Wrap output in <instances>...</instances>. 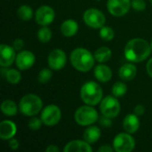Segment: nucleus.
<instances>
[{"label":"nucleus","mask_w":152,"mask_h":152,"mask_svg":"<svg viewBox=\"0 0 152 152\" xmlns=\"http://www.w3.org/2000/svg\"><path fill=\"white\" fill-rule=\"evenodd\" d=\"M151 53L150 44L142 38H133L125 47V56L131 62H141L146 60Z\"/></svg>","instance_id":"f257e3e1"},{"label":"nucleus","mask_w":152,"mask_h":152,"mask_svg":"<svg viewBox=\"0 0 152 152\" xmlns=\"http://www.w3.org/2000/svg\"><path fill=\"white\" fill-rule=\"evenodd\" d=\"M94 56H93L91 52L86 48H76L70 54V62L72 66L81 72L91 70L94 65Z\"/></svg>","instance_id":"f03ea898"},{"label":"nucleus","mask_w":152,"mask_h":152,"mask_svg":"<svg viewBox=\"0 0 152 152\" xmlns=\"http://www.w3.org/2000/svg\"><path fill=\"white\" fill-rule=\"evenodd\" d=\"M102 89L99 84L94 81H88L85 83L80 90V96L82 101L88 105H97L102 98Z\"/></svg>","instance_id":"7ed1b4c3"},{"label":"nucleus","mask_w":152,"mask_h":152,"mask_svg":"<svg viewBox=\"0 0 152 152\" xmlns=\"http://www.w3.org/2000/svg\"><path fill=\"white\" fill-rule=\"evenodd\" d=\"M43 102L39 96L34 94H28L24 95L19 103V110L20 111L28 117H33L39 113L42 110Z\"/></svg>","instance_id":"20e7f679"},{"label":"nucleus","mask_w":152,"mask_h":152,"mask_svg":"<svg viewBox=\"0 0 152 152\" xmlns=\"http://www.w3.org/2000/svg\"><path fill=\"white\" fill-rule=\"evenodd\" d=\"M97 120H99L98 112L92 105L81 106L75 112V121L79 126H91Z\"/></svg>","instance_id":"39448f33"},{"label":"nucleus","mask_w":152,"mask_h":152,"mask_svg":"<svg viewBox=\"0 0 152 152\" xmlns=\"http://www.w3.org/2000/svg\"><path fill=\"white\" fill-rule=\"evenodd\" d=\"M100 110L102 115L115 118L120 112V103L114 95H108L101 101Z\"/></svg>","instance_id":"423d86ee"},{"label":"nucleus","mask_w":152,"mask_h":152,"mask_svg":"<svg viewBox=\"0 0 152 152\" xmlns=\"http://www.w3.org/2000/svg\"><path fill=\"white\" fill-rule=\"evenodd\" d=\"M83 20L88 27L93 28H101L106 22L105 15L96 8L87 9L83 14Z\"/></svg>","instance_id":"0eeeda50"},{"label":"nucleus","mask_w":152,"mask_h":152,"mask_svg":"<svg viewBox=\"0 0 152 152\" xmlns=\"http://www.w3.org/2000/svg\"><path fill=\"white\" fill-rule=\"evenodd\" d=\"M135 147V141L131 134L120 133L113 140V148L117 152H131Z\"/></svg>","instance_id":"6e6552de"},{"label":"nucleus","mask_w":152,"mask_h":152,"mask_svg":"<svg viewBox=\"0 0 152 152\" xmlns=\"http://www.w3.org/2000/svg\"><path fill=\"white\" fill-rule=\"evenodd\" d=\"M61 118V111L60 108L54 104H51L46 106L42 113H41V119L43 124L47 126H53L57 125Z\"/></svg>","instance_id":"1a4fd4ad"},{"label":"nucleus","mask_w":152,"mask_h":152,"mask_svg":"<svg viewBox=\"0 0 152 152\" xmlns=\"http://www.w3.org/2000/svg\"><path fill=\"white\" fill-rule=\"evenodd\" d=\"M131 7V0H108L107 8L110 14L121 17L126 14Z\"/></svg>","instance_id":"9d476101"},{"label":"nucleus","mask_w":152,"mask_h":152,"mask_svg":"<svg viewBox=\"0 0 152 152\" xmlns=\"http://www.w3.org/2000/svg\"><path fill=\"white\" fill-rule=\"evenodd\" d=\"M67 61V56L61 49H53L48 55L47 62L50 69L53 70H60L64 68Z\"/></svg>","instance_id":"9b49d317"},{"label":"nucleus","mask_w":152,"mask_h":152,"mask_svg":"<svg viewBox=\"0 0 152 152\" xmlns=\"http://www.w3.org/2000/svg\"><path fill=\"white\" fill-rule=\"evenodd\" d=\"M55 17L54 10L48 5H42L40 6L35 15V20L37 24L40 26H48L51 24Z\"/></svg>","instance_id":"f8f14e48"},{"label":"nucleus","mask_w":152,"mask_h":152,"mask_svg":"<svg viewBox=\"0 0 152 152\" xmlns=\"http://www.w3.org/2000/svg\"><path fill=\"white\" fill-rule=\"evenodd\" d=\"M35 61H36V58H35L34 53L30 51L24 50V51L20 52L16 55L15 62L19 69L27 70L34 65Z\"/></svg>","instance_id":"ddd939ff"},{"label":"nucleus","mask_w":152,"mask_h":152,"mask_svg":"<svg viewBox=\"0 0 152 152\" xmlns=\"http://www.w3.org/2000/svg\"><path fill=\"white\" fill-rule=\"evenodd\" d=\"M0 65L2 67H10L12 65L14 61L16 60L15 49L13 46L7 45L5 44H2L0 45Z\"/></svg>","instance_id":"4468645a"},{"label":"nucleus","mask_w":152,"mask_h":152,"mask_svg":"<svg viewBox=\"0 0 152 152\" xmlns=\"http://www.w3.org/2000/svg\"><path fill=\"white\" fill-rule=\"evenodd\" d=\"M17 132L16 125L11 120H4L0 123V138L4 141L12 139Z\"/></svg>","instance_id":"2eb2a0df"},{"label":"nucleus","mask_w":152,"mask_h":152,"mask_svg":"<svg viewBox=\"0 0 152 152\" xmlns=\"http://www.w3.org/2000/svg\"><path fill=\"white\" fill-rule=\"evenodd\" d=\"M63 151L65 152H91L93 151V149L90 146V143H88L85 140H75L67 143Z\"/></svg>","instance_id":"dca6fc26"},{"label":"nucleus","mask_w":152,"mask_h":152,"mask_svg":"<svg viewBox=\"0 0 152 152\" xmlns=\"http://www.w3.org/2000/svg\"><path fill=\"white\" fill-rule=\"evenodd\" d=\"M123 126L126 133L128 134H134L138 131L140 127V120L138 116L134 114H128L126 116L123 121Z\"/></svg>","instance_id":"f3484780"},{"label":"nucleus","mask_w":152,"mask_h":152,"mask_svg":"<svg viewBox=\"0 0 152 152\" xmlns=\"http://www.w3.org/2000/svg\"><path fill=\"white\" fill-rule=\"evenodd\" d=\"M94 73L95 78L102 83H107L112 77V70L110 69V67L104 64L97 65L94 68Z\"/></svg>","instance_id":"a211bd4d"},{"label":"nucleus","mask_w":152,"mask_h":152,"mask_svg":"<svg viewBox=\"0 0 152 152\" xmlns=\"http://www.w3.org/2000/svg\"><path fill=\"white\" fill-rule=\"evenodd\" d=\"M137 73V69L133 63H126L122 65L118 70V76L123 81L133 80Z\"/></svg>","instance_id":"6ab92c4d"},{"label":"nucleus","mask_w":152,"mask_h":152,"mask_svg":"<svg viewBox=\"0 0 152 152\" xmlns=\"http://www.w3.org/2000/svg\"><path fill=\"white\" fill-rule=\"evenodd\" d=\"M77 30H78V24L74 20L69 19V20H64L61 23V31L64 37H73L74 35L77 34Z\"/></svg>","instance_id":"aec40b11"},{"label":"nucleus","mask_w":152,"mask_h":152,"mask_svg":"<svg viewBox=\"0 0 152 152\" xmlns=\"http://www.w3.org/2000/svg\"><path fill=\"white\" fill-rule=\"evenodd\" d=\"M101 137V130L98 126H90L88 128L86 129L83 134V138L88 143H94L96 142Z\"/></svg>","instance_id":"412c9836"},{"label":"nucleus","mask_w":152,"mask_h":152,"mask_svg":"<svg viewBox=\"0 0 152 152\" xmlns=\"http://www.w3.org/2000/svg\"><path fill=\"white\" fill-rule=\"evenodd\" d=\"M94 56L96 61H98L100 63H104L110 60V58L112 56V53L109 47L102 46L94 52Z\"/></svg>","instance_id":"4be33fe9"},{"label":"nucleus","mask_w":152,"mask_h":152,"mask_svg":"<svg viewBox=\"0 0 152 152\" xmlns=\"http://www.w3.org/2000/svg\"><path fill=\"white\" fill-rule=\"evenodd\" d=\"M1 110L5 116H14L17 114L18 108L15 102L12 100H4L1 104Z\"/></svg>","instance_id":"5701e85b"},{"label":"nucleus","mask_w":152,"mask_h":152,"mask_svg":"<svg viewBox=\"0 0 152 152\" xmlns=\"http://www.w3.org/2000/svg\"><path fill=\"white\" fill-rule=\"evenodd\" d=\"M126 92H127V86L124 82L118 81L112 86V89H111L112 95H114L117 98L123 97L126 94Z\"/></svg>","instance_id":"b1692460"},{"label":"nucleus","mask_w":152,"mask_h":152,"mask_svg":"<svg viewBox=\"0 0 152 152\" xmlns=\"http://www.w3.org/2000/svg\"><path fill=\"white\" fill-rule=\"evenodd\" d=\"M18 17L22 20H29L33 17V10L30 6L23 4L20 5L17 10Z\"/></svg>","instance_id":"393cba45"},{"label":"nucleus","mask_w":152,"mask_h":152,"mask_svg":"<svg viewBox=\"0 0 152 152\" xmlns=\"http://www.w3.org/2000/svg\"><path fill=\"white\" fill-rule=\"evenodd\" d=\"M4 77H5V79L7 80L8 83L12 84V85H16L20 81L21 75H20V71H18L17 69H8L6 73H5Z\"/></svg>","instance_id":"a878e982"},{"label":"nucleus","mask_w":152,"mask_h":152,"mask_svg":"<svg viewBox=\"0 0 152 152\" xmlns=\"http://www.w3.org/2000/svg\"><path fill=\"white\" fill-rule=\"evenodd\" d=\"M37 38L42 43H47L52 38V30L47 26H43L37 32Z\"/></svg>","instance_id":"bb28decb"},{"label":"nucleus","mask_w":152,"mask_h":152,"mask_svg":"<svg viewBox=\"0 0 152 152\" xmlns=\"http://www.w3.org/2000/svg\"><path fill=\"white\" fill-rule=\"evenodd\" d=\"M115 32L114 30L108 26H103L100 29V37L104 41H110L114 38Z\"/></svg>","instance_id":"cd10ccee"},{"label":"nucleus","mask_w":152,"mask_h":152,"mask_svg":"<svg viewBox=\"0 0 152 152\" xmlns=\"http://www.w3.org/2000/svg\"><path fill=\"white\" fill-rule=\"evenodd\" d=\"M50 69H43L40 70V72L37 75V80L40 84H45L53 77V72Z\"/></svg>","instance_id":"c85d7f7f"},{"label":"nucleus","mask_w":152,"mask_h":152,"mask_svg":"<svg viewBox=\"0 0 152 152\" xmlns=\"http://www.w3.org/2000/svg\"><path fill=\"white\" fill-rule=\"evenodd\" d=\"M43 124V121L41 118H38L37 117H33L28 120V126L32 130V131H37L38 130Z\"/></svg>","instance_id":"c756f323"},{"label":"nucleus","mask_w":152,"mask_h":152,"mask_svg":"<svg viewBox=\"0 0 152 152\" xmlns=\"http://www.w3.org/2000/svg\"><path fill=\"white\" fill-rule=\"evenodd\" d=\"M131 6L137 12H142L146 9V3L144 0H131Z\"/></svg>","instance_id":"7c9ffc66"},{"label":"nucleus","mask_w":152,"mask_h":152,"mask_svg":"<svg viewBox=\"0 0 152 152\" xmlns=\"http://www.w3.org/2000/svg\"><path fill=\"white\" fill-rule=\"evenodd\" d=\"M99 122L100 125L103 127H110L112 125V121L110 118H108L104 115H102L100 118H99Z\"/></svg>","instance_id":"2f4dec72"},{"label":"nucleus","mask_w":152,"mask_h":152,"mask_svg":"<svg viewBox=\"0 0 152 152\" xmlns=\"http://www.w3.org/2000/svg\"><path fill=\"white\" fill-rule=\"evenodd\" d=\"M12 46L15 50L19 51L24 46V41L21 38H17L12 42Z\"/></svg>","instance_id":"473e14b6"},{"label":"nucleus","mask_w":152,"mask_h":152,"mask_svg":"<svg viewBox=\"0 0 152 152\" xmlns=\"http://www.w3.org/2000/svg\"><path fill=\"white\" fill-rule=\"evenodd\" d=\"M145 112V108L142 104H138L134 107V113L137 116H142Z\"/></svg>","instance_id":"72a5a7b5"},{"label":"nucleus","mask_w":152,"mask_h":152,"mask_svg":"<svg viewBox=\"0 0 152 152\" xmlns=\"http://www.w3.org/2000/svg\"><path fill=\"white\" fill-rule=\"evenodd\" d=\"M9 146L12 150L15 151L19 148V142L17 139H14L13 137L9 140Z\"/></svg>","instance_id":"f704fd0d"},{"label":"nucleus","mask_w":152,"mask_h":152,"mask_svg":"<svg viewBox=\"0 0 152 152\" xmlns=\"http://www.w3.org/2000/svg\"><path fill=\"white\" fill-rule=\"evenodd\" d=\"M115 151L113 147H110V145H102L98 149L99 152H111Z\"/></svg>","instance_id":"c9c22d12"},{"label":"nucleus","mask_w":152,"mask_h":152,"mask_svg":"<svg viewBox=\"0 0 152 152\" xmlns=\"http://www.w3.org/2000/svg\"><path fill=\"white\" fill-rule=\"evenodd\" d=\"M146 69H147V72H148L149 76L152 77V58L148 61V62L146 64Z\"/></svg>","instance_id":"e433bc0d"},{"label":"nucleus","mask_w":152,"mask_h":152,"mask_svg":"<svg viewBox=\"0 0 152 152\" xmlns=\"http://www.w3.org/2000/svg\"><path fill=\"white\" fill-rule=\"evenodd\" d=\"M59 151H60L59 148L56 145H53V144L48 145V147L45 149L46 152H59Z\"/></svg>","instance_id":"4c0bfd02"},{"label":"nucleus","mask_w":152,"mask_h":152,"mask_svg":"<svg viewBox=\"0 0 152 152\" xmlns=\"http://www.w3.org/2000/svg\"><path fill=\"white\" fill-rule=\"evenodd\" d=\"M151 53H152V41H151Z\"/></svg>","instance_id":"58836bf2"},{"label":"nucleus","mask_w":152,"mask_h":152,"mask_svg":"<svg viewBox=\"0 0 152 152\" xmlns=\"http://www.w3.org/2000/svg\"><path fill=\"white\" fill-rule=\"evenodd\" d=\"M150 2H151V4H152V0H150Z\"/></svg>","instance_id":"ea45409f"},{"label":"nucleus","mask_w":152,"mask_h":152,"mask_svg":"<svg viewBox=\"0 0 152 152\" xmlns=\"http://www.w3.org/2000/svg\"><path fill=\"white\" fill-rule=\"evenodd\" d=\"M95 1H100V0H95Z\"/></svg>","instance_id":"a19ab883"}]
</instances>
